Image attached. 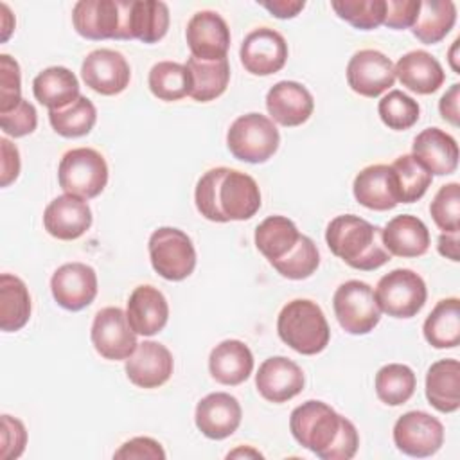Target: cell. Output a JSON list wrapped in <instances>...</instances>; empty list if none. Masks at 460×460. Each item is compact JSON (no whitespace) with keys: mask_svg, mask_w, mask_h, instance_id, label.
<instances>
[{"mask_svg":"<svg viewBox=\"0 0 460 460\" xmlns=\"http://www.w3.org/2000/svg\"><path fill=\"white\" fill-rule=\"evenodd\" d=\"M329 250L354 270L372 271L390 261L383 243V228L354 214L331 219L325 230Z\"/></svg>","mask_w":460,"mask_h":460,"instance_id":"3957f363","label":"cell"},{"mask_svg":"<svg viewBox=\"0 0 460 460\" xmlns=\"http://www.w3.org/2000/svg\"><path fill=\"white\" fill-rule=\"evenodd\" d=\"M38 126V113L36 108L22 99L13 110L0 113V128L5 135L20 138L25 135H31Z\"/></svg>","mask_w":460,"mask_h":460,"instance_id":"bcb514c9","label":"cell"},{"mask_svg":"<svg viewBox=\"0 0 460 460\" xmlns=\"http://www.w3.org/2000/svg\"><path fill=\"white\" fill-rule=\"evenodd\" d=\"M394 74L404 88L419 95L437 92L446 81V72L440 61L426 50H410L402 54L394 65Z\"/></svg>","mask_w":460,"mask_h":460,"instance_id":"484cf974","label":"cell"},{"mask_svg":"<svg viewBox=\"0 0 460 460\" xmlns=\"http://www.w3.org/2000/svg\"><path fill=\"white\" fill-rule=\"evenodd\" d=\"M194 201L198 212L208 221H246L261 208V190L250 174L214 167L198 180Z\"/></svg>","mask_w":460,"mask_h":460,"instance_id":"7a4b0ae2","label":"cell"},{"mask_svg":"<svg viewBox=\"0 0 460 460\" xmlns=\"http://www.w3.org/2000/svg\"><path fill=\"white\" fill-rule=\"evenodd\" d=\"M190 75L189 95L198 102H208L225 93L230 81V63L226 58L203 61L189 58L185 63Z\"/></svg>","mask_w":460,"mask_h":460,"instance_id":"4dcf8cb0","label":"cell"},{"mask_svg":"<svg viewBox=\"0 0 460 460\" xmlns=\"http://www.w3.org/2000/svg\"><path fill=\"white\" fill-rule=\"evenodd\" d=\"M374 386L381 402L388 406H401L413 395L417 377L408 365L388 363L377 370Z\"/></svg>","mask_w":460,"mask_h":460,"instance_id":"8d00e7d4","label":"cell"},{"mask_svg":"<svg viewBox=\"0 0 460 460\" xmlns=\"http://www.w3.org/2000/svg\"><path fill=\"white\" fill-rule=\"evenodd\" d=\"M426 399L440 413L460 408V363L446 358L431 363L426 372Z\"/></svg>","mask_w":460,"mask_h":460,"instance_id":"f1b7e54d","label":"cell"},{"mask_svg":"<svg viewBox=\"0 0 460 460\" xmlns=\"http://www.w3.org/2000/svg\"><path fill=\"white\" fill-rule=\"evenodd\" d=\"M126 316L137 334L155 336L169 320V304L158 288L137 286L128 298Z\"/></svg>","mask_w":460,"mask_h":460,"instance_id":"d4e9b609","label":"cell"},{"mask_svg":"<svg viewBox=\"0 0 460 460\" xmlns=\"http://www.w3.org/2000/svg\"><path fill=\"white\" fill-rule=\"evenodd\" d=\"M332 309L340 327L354 336L368 334L381 320L374 289L363 280L340 284L332 296Z\"/></svg>","mask_w":460,"mask_h":460,"instance_id":"30bf717a","label":"cell"},{"mask_svg":"<svg viewBox=\"0 0 460 460\" xmlns=\"http://www.w3.org/2000/svg\"><path fill=\"white\" fill-rule=\"evenodd\" d=\"M411 156L433 176L453 174L458 167V144L440 128H426L411 146Z\"/></svg>","mask_w":460,"mask_h":460,"instance_id":"cb8c5ba5","label":"cell"},{"mask_svg":"<svg viewBox=\"0 0 460 460\" xmlns=\"http://www.w3.org/2000/svg\"><path fill=\"white\" fill-rule=\"evenodd\" d=\"M394 444L408 456H431L444 444V426L426 411H406L394 424Z\"/></svg>","mask_w":460,"mask_h":460,"instance_id":"7c38bea8","label":"cell"},{"mask_svg":"<svg viewBox=\"0 0 460 460\" xmlns=\"http://www.w3.org/2000/svg\"><path fill=\"white\" fill-rule=\"evenodd\" d=\"M187 45L192 58L216 61L226 58L230 49V29L225 18L216 11H198L187 23Z\"/></svg>","mask_w":460,"mask_h":460,"instance_id":"e0dca14e","label":"cell"},{"mask_svg":"<svg viewBox=\"0 0 460 460\" xmlns=\"http://www.w3.org/2000/svg\"><path fill=\"white\" fill-rule=\"evenodd\" d=\"M113 458H126V460H142V458H151V460H164L165 451L162 449V444L151 437H135L126 440L115 453Z\"/></svg>","mask_w":460,"mask_h":460,"instance_id":"681fc988","label":"cell"},{"mask_svg":"<svg viewBox=\"0 0 460 460\" xmlns=\"http://www.w3.org/2000/svg\"><path fill=\"white\" fill-rule=\"evenodd\" d=\"M456 22V5L449 0H426L420 2L417 20L411 27L413 36L424 45L442 41Z\"/></svg>","mask_w":460,"mask_h":460,"instance_id":"d590c367","label":"cell"},{"mask_svg":"<svg viewBox=\"0 0 460 460\" xmlns=\"http://www.w3.org/2000/svg\"><path fill=\"white\" fill-rule=\"evenodd\" d=\"M280 133L273 120L262 113L237 117L226 131V147L234 158L246 164H264L279 149Z\"/></svg>","mask_w":460,"mask_h":460,"instance_id":"8992f818","label":"cell"},{"mask_svg":"<svg viewBox=\"0 0 460 460\" xmlns=\"http://www.w3.org/2000/svg\"><path fill=\"white\" fill-rule=\"evenodd\" d=\"M354 198L370 210H392L401 203L397 176L392 165L374 164L361 169L352 183Z\"/></svg>","mask_w":460,"mask_h":460,"instance_id":"44dd1931","label":"cell"},{"mask_svg":"<svg viewBox=\"0 0 460 460\" xmlns=\"http://www.w3.org/2000/svg\"><path fill=\"white\" fill-rule=\"evenodd\" d=\"M45 230L59 241H74L92 226V210L86 199L72 194L54 198L43 212Z\"/></svg>","mask_w":460,"mask_h":460,"instance_id":"7402d4cb","label":"cell"},{"mask_svg":"<svg viewBox=\"0 0 460 460\" xmlns=\"http://www.w3.org/2000/svg\"><path fill=\"white\" fill-rule=\"evenodd\" d=\"M374 295L381 313L392 318H411L424 307L428 289L419 273L395 268L379 279Z\"/></svg>","mask_w":460,"mask_h":460,"instance_id":"9c48e42d","label":"cell"},{"mask_svg":"<svg viewBox=\"0 0 460 460\" xmlns=\"http://www.w3.org/2000/svg\"><path fill=\"white\" fill-rule=\"evenodd\" d=\"M271 266L284 279L302 280L311 277L320 266V252L311 237L300 234L295 248L286 257L271 262Z\"/></svg>","mask_w":460,"mask_h":460,"instance_id":"ab89813d","label":"cell"},{"mask_svg":"<svg viewBox=\"0 0 460 460\" xmlns=\"http://www.w3.org/2000/svg\"><path fill=\"white\" fill-rule=\"evenodd\" d=\"M438 253L444 255L446 259H451L453 262L460 261L458 255V232H442L438 235Z\"/></svg>","mask_w":460,"mask_h":460,"instance_id":"db71d44e","label":"cell"},{"mask_svg":"<svg viewBox=\"0 0 460 460\" xmlns=\"http://www.w3.org/2000/svg\"><path fill=\"white\" fill-rule=\"evenodd\" d=\"M458 104H460V84L455 83L449 86V90L438 101V111L442 115V119L453 126H458V119H460Z\"/></svg>","mask_w":460,"mask_h":460,"instance_id":"816d5d0a","label":"cell"},{"mask_svg":"<svg viewBox=\"0 0 460 460\" xmlns=\"http://www.w3.org/2000/svg\"><path fill=\"white\" fill-rule=\"evenodd\" d=\"M153 270L165 280H183L196 268V248L192 239L180 228L160 226L147 243Z\"/></svg>","mask_w":460,"mask_h":460,"instance_id":"ba28073f","label":"cell"},{"mask_svg":"<svg viewBox=\"0 0 460 460\" xmlns=\"http://www.w3.org/2000/svg\"><path fill=\"white\" fill-rule=\"evenodd\" d=\"M32 93L49 111L66 108L81 95L79 81L66 66H49L41 70L32 81Z\"/></svg>","mask_w":460,"mask_h":460,"instance_id":"f546056e","label":"cell"},{"mask_svg":"<svg viewBox=\"0 0 460 460\" xmlns=\"http://www.w3.org/2000/svg\"><path fill=\"white\" fill-rule=\"evenodd\" d=\"M259 4L271 16H275L279 20L295 18L305 7V2H302V0H271V2H259Z\"/></svg>","mask_w":460,"mask_h":460,"instance_id":"f5cc1de1","label":"cell"},{"mask_svg":"<svg viewBox=\"0 0 460 460\" xmlns=\"http://www.w3.org/2000/svg\"><path fill=\"white\" fill-rule=\"evenodd\" d=\"M31 295L25 282L11 273L0 275V329L16 332L31 318Z\"/></svg>","mask_w":460,"mask_h":460,"instance_id":"836d02e7","label":"cell"},{"mask_svg":"<svg viewBox=\"0 0 460 460\" xmlns=\"http://www.w3.org/2000/svg\"><path fill=\"white\" fill-rule=\"evenodd\" d=\"M243 419L239 401L226 392L205 395L194 411L196 428L212 440H223L237 431Z\"/></svg>","mask_w":460,"mask_h":460,"instance_id":"ffe728a7","label":"cell"},{"mask_svg":"<svg viewBox=\"0 0 460 460\" xmlns=\"http://www.w3.org/2000/svg\"><path fill=\"white\" fill-rule=\"evenodd\" d=\"M293 438L322 460H350L359 446L356 426L323 401L309 399L289 415Z\"/></svg>","mask_w":460,"mask_h":460,"instance_id":"6da1fadb","label":"cell"},{"mask_svg":"<svg viewBox=\"0 0 460 460\" xmlns=\"http://www.w3.org/2000/svg\"><path fill=\"white\" fill-rule=\"evenodd\" d=\"M81 77L93 92L101 95H117L128 88L131 68L120 52L95 49L83 59Z\"/></svg>","mask_w":460,"mask_h":460,"instance_id":"2e32d148","label":"cell"},{"mask_svg":"<svg viewBox=\"0 0 460 460\" xmlns=\"http://www.w3.org/2000/svg\"><path fill=\"white\" fill-rule=\"evenodd\" d=\"M385 5H386V11H385L383 25L395 31H404L413 27L420 9L419 0H385Z\"/></svg>","mask_w":460,"mask_h":460,"instance_id":"c3c4849f","label":"cell"},{"mask_svg":"<svg viewBox=\"0 0 460 460\" xmlns=\"http://www.w3.org/2000/svg\"><path fill=\"white\" fill-rule=\"evenodd\" d=\"M239 58L244 70L252 75H271L284 68L288 61V43L279 31L259 27L244 36Z\"/></svg>","mask_w":460,"mask_h":460,"instance_id":"4fadbf2b","label":"cell"},{"mask_svg":"<svg viewBox=\"0 0 460 460\" xmlns=\"http://www.w3.org/2000/svg\"><path fill=\"white\" fill-rule=\"evenodd\" d=\"M90 338L95 352L111 361L128 359L138 345L137 332L131 329L126 311L113 305L97 311Z\"/></svg>","mask_w":460,"mask_h":460,"instance_id":"8fae6325","label":"cell"},{"mask_svg":"<svg viewBox=\"0 0 460 460\" xmlns=\"http://www.w3.org/2000/svg\"><path fill=\"white\" fill-rule=\"evenodd\" d=\"M334 13L359 31H372L385 22V0H332Z\"/></svg>","mask_w":460,"mask_h":460,"instance_id":"7bdbcfd3","label":"cell"},{"mask_svg":"<svg viewBox=\"0 0 460 460\" xmlns=\"http://www.w3.org/2000/svg\"><path fill=\"white\" fill-rule=\"evenodd\" d=\"M0 149H2V180L0 185L2 187H9L20 174V153L18 147L9 142L7 138H0Z\"/></svg>","mask_w":460,"mask_h":460,"instance_id":"f907efd6","label":"cell"},{"mask_svg":"<svg viewBox=\"0 0 460 460\" xmlns=\"http://www.w3.org/2000/svg\"><path fill=\"white\" fill-rule=\"evenodd\" d=\"M237 456H253V458H262V455L252 447H237L226 455V458H237Z\"/></svg>","mask_w":460,"mask_h":460,"instance_id":"9f6ffc18","label":"cell"},{"mask_svg":"<svg viewBox=\"0 0 460 460\" xmlns=\"http://www.w3.org/2000/svg\"><path fill=\"white\" fill-rule=\"evenodd\" d=\"M429 214L440 230H460V185L456 181L446 183L437 190L429 205Z\"/></svg>","mask_w":460,"mask_h":460,"instance_id":"ee69618b","label":"cell"},{"mask_svg":"<svg viewBox=\"0 0 460 460\" xmlns=\"http://www.w3.org/2000/svg\"><path fill=\"white\" fill-rule=\"evenodd\" d=\"M169 7L160 0H131L129 38L142 43L160 41L169 29Z\"/></svg>","mask_w":460,"mask_h":460,"instance_id":"e575fe53","label":"cell"},{"mask_svg":"<svg viewBox=\"0 0 460 460\" xmlns=\"http://www.w3.org/2000/svg\"><path fill=\"white\" fill-rule=\"evenodd\" d=\"M277 332L289 349L304 356L322 352L331 340V329L322 307L309 298H295L280 309Z\"/></svg>","mask_w":460,"mask_h":460,"instance_id":"277c9868","label":"cell"},{"mask_svg":"<svg viewBox=\"0 0 460 460\" xmlns=\"http://www.w3.org/2000/svg\"><path fill=\"white\" fill-rule=\"evenodd\" d=\"M347 83L352 92L363 97H379L395 83L394 63L379 50H358L347 63Z\"/></svg>","mask_w":460,"mask_h":460,"instance_id":"5bb4252c","label":"cell"},{"mask_svg":"<svg viewBox=\"0 0 460 460\" xmlns=\"http://www.w3.org/2000/svg\"><path fill=\"white\" fill-rule=\"evenodd\" d=\"M20 65L9 54L0 56V113L13 110L22 101Z\"/></svg>","mask_w":460,"mask_h":460,"instance_id":"f6af8a7d","label":"cell"},{"mask_svg":"<svg viewBox=\"0 0 460 460\" xmlns=\"http://www.w3.org/2000/svg\"><path fill=\"white\" fill-rule=\"evenodd\" d=\"M147 84L156 99L172 102L189 95L190 75L187 66L181 63L158 61L149 70Z\"/></svg>","mask_w":460,"mask_h":460,"instance_id":"f35d334b","label":"cell"},{"mask_svg":"<svg viewBox=\"0 0 460 460\" xmlns=\"http://www.w3.org/2000/svg\"><path fill=\"white\" fill-rule=\"evenodd\" d=\"M27 444V429L23 422L7 413L2 415V460H13L22 456Z\"/></svg>","mask_w":460,"mask_h":460,"instance_id":"7dc6e473","label":"cell"},{"mask_svg":"<svg viewBox=\"0 0 460 460\" xmlns=\"http://www.w3.org/2000/svg\"><path fill=\"white\" fill-rule=\"evenodd\" d=\"M426 341L435 349H453L460 343V300L442 298L431 309L422 325Z\"/></svg>","mask_w":460,"mask_h":460,"instance_id":"1f68e13d","label":"cell"},{"mask_svg":"<svg viewBox=\"0 0 460 460\" xmlns=\"http://www.w3.org/2000/svg\"><path fill=\"white\" fill-rule=\"evenodd\" d=\"M0 9H2V41H7V38L11 36V32L14 29V18H13L7 4H2Z\"/></svg>","mask_w":460,"mask_h":460,"instance_id":"11a10c76","label":"cell"},{"mask_svg":"<svg viewBox=\"0 0 460 460\" xmlns=\"http://www.w3.org/2000/svg\"><path fill=\"white\" fill-rule=\"evenodd\" d=\"M392 169L397 176L401 203H413L420 199L431 185L433 176L411 155L397 156Z\"/></svg>","mask_w":460,"mask_h":460,"instance_id":"b9f144b4","label":"cell"},{"mask_svg":"<svg viewBox=\"0 0 460 460\" xmlns=\"http://www.w3.org/2000/svg\"><path fill=\"white\" fill-rule=\"evenodd\" d=\"M456 47H458V38L453 41V47H451V58H449V63H451V66H453V70H455V74H460V70L455 66V50H456Z\"/></svg>","mask_w":460,"mask_h":460,"instance_id":"6f0895ef","label":"cell"},{"mask_svg":"<svg viewBox=\"0 0 460 460\" xmlns=\"http://www.w3.org/2000/svg\"><path fill=\"white\" fill-rule=\"evenodd\" d=\"M253 370V354L241 340H223L208 356L210 376L225 386L244 383Z\"/></svg>","mask_w":460,"mask_h":460,"instance_id":"4316f807","label":"cell"},{"mask_svg":"<svg viewBox=\"0 0 460 460\" xmlns=\"http://www.w3.org/2000/svg\"><path fill=\"white\" fill-rule=\"evenodd\" d=\"M97 120V110L93 102L79 95L72 104L61 110L49 111V122L52 129L65 138H79L92 131Z\"/></svg>","mask_w":460,"mask_h":460,"instance_id":"74e56055","label":"cell"},{"mask_svg":"<svg viewBox=\"0 0 460 460\" xmlns=\"http://www.w3.org/2000/svg\"><path fill=\"white\" fill-rule=\"evenodd\" d=\"M131 0H79L72 9V23L79 36L93 41L129 38Z\"/></svg>","mask_w":460,"mask_h":460,"instance_id":"5b68a950","label":"cell"},{"mask_svg":"<svg viewBox=\"0 0 460 460\" xmlns=\"http://www.w3.org/2000/svg\"><path fill=\"white\" fill-rule=\"evenodd\" d=\"M266 110L277 124L295 128L313 115L314 99L302 83L279 81L266 93Z\"/></svg>","mask_w":460,"mask_h":460,"instance_id":"603a6c76","label":"cell"},{"mask_svg":"<svg viewBox=\"0 0 460 460\" xmlns=\"http://www.w3.org/2000/svg\"><path fill=\"white\" fill-rule=\"evenodd\" d=\"M305 385L302 368L284 356H271L259 365L255 374L257 392L270 402H286L296 397Z\"/></svg>","mask_w":460,"mask_h":460,"instance_id":"d6986e66","label":"cell"},{"mask_svg":"<svg viewBox=\"0 0 460 460\" xmlns=\"http://www.w3.org/2000/svg\"><path fill=\"white\" fill-rule=\"evenodd\" d=\"M300 232L296 225L286 216H268L255 228V246L268 259L275 262L286 257L298 243Z\"/></svg>","mask_w":460,"mask_h":460,"instance_id":"d6a6232c","label":"cell"},{"mask_svg":"<svg viewBox=\"0 0 460 460\" xmlns=\"http://www.w3.org/2000/svg\"><path fill=\"white\" fill-rule=\"evenodd\" d=\"M126 376L138 388H158L169 381L174 370L171 350L158 343L146 340L137 345L135 352L126 359Z\"/></svg>","mask_w":460,"mask_h":460,"instance_id":"ac0fdd59","label":"cell"},{"mask_svg":"<svg viewBox=\"0 0 460 460\" xmlns=\"http://www.w3.org/2000/svg\"><path fill=\"white\" fill-rule=\"evenodd\" d=\"M383 243L390 255L420 257L429 248V230L422 219L411 214L392 217L383 228Z\"/></svg>","mask_w":460,"mask_h":460,"instance_id":"83f0119b","label":"cell"},{"mask_svg":"<svg viewBox=\"0 0 460 460\" xmlns=\"http://www.w3.org/2000/svg\"><path fill=\"white\" fill-rule=\"evenodd\" d=\"M58 181L65 194L92 199L108 183V164L92 147H74L66 151L58 165Z\"/></svg>","mask_w":460,"mask_h":460,"instance_id":"52a82bcc","label":"cell"},{"mask_svg":"<svg viewBox=\"0 0 460 460\" xmlns=\"http://www.w3.org/2000/svg\"><path fill=\"white\" fill-rule=\"evenodd\" d=\"M50 291L59 307L81 311L97 296V273L84 262L61 264L50 279Z\"/></svg>","mask_w":460,"mask_h":460,"instance_id":"9a60e30c","label":"cell"},{"mask_svg":"<svg viewBox=\"0 0 460 460\" xmlns=\"http://www.w3.org/2000/svg\"><path fill=\"white\" fill-rule=\"evenodd\" d=\"M377 113L385 126L395 131H404L417 124L420 117V106L404 92L390 90L385 97H381L377 104Z\"/></svg>","mask_w":460,"mask_h":460,"instance_id":"60d3db41","label":"cell"}]
</instances>
